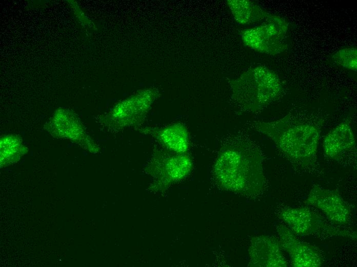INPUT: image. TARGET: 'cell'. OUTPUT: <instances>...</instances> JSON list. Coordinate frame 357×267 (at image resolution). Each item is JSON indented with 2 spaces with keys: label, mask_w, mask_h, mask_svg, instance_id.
I'll return each instance as SVG.
<instances>
[{
  "label": "cell",
  "mask_w": 357,
  "mask_h": 267,
  "mask_svg": "<svg viewBox=\"0 0 357 267\" xmlns=\"http://www.w3.org/2000/svg\"><path fill=\"white\" fill-rule=\"evenodd\" d=\"M323 145L325 154L334 159L354 148L355 137L350 123L344 121L332 128L325 136Z\"/></svg>",
  "instance_id": "30bf717a"
},
{
  "label": "cell",
  "mask_w": 357,
  "mask_h": 267,
  "mask_svg": "<svg viewBox=\"0 0 357 267\" xmlns=\"http://www.w3.org/2000/svg\"><path fill=\"white\" fill-rule=\"evenodd\" d=\"M161 155L159 176L164 185L181 180L190 172L192 161L186 154L170 151Z\"/></svg>",
  "instance_id": "8fae6325"
},
{
  "label": "cell",
  "mask_w": 357,
  "mask_h": 267,
  "mask_svg": "<svg viewBox=\"0 0 357 267\" xmlns=\"http://www.w3.org/2000/svg\"><path fill=\"white\" fill-rule=\"evenodd\" d=\"M333 62L344 68L356 71L357 50L355 47H346L336 52L332 56Z\"/></svg>",
  "instance_id": "4fadbf2b"
},
{
  "label": "cell",
  "mask_w": 357,
  "mask_h": 267,
  "mask_svg": "<svg viewBox=\"0 0 357 267\" xmlns=\"http://www.w3.org/2000/svg\"><path fill=\"white\" fill-rule=\"evenodd\" d=\"M305 203L320 210L334 224L344 225L350 220V208L335 190L314 185L311 189Z\"/></svg>",
  "instance_id": "8992f818"
},
{
  "label": "cell",
  "mask_w": 357,
  "mask_h": 267,
  "mask_svg": "<svg viewBox=\"0 0 357 267\" xmlns=\"http://www.w3.org/2000/svg\"><path fill=\"white\" fill-rule=\"evenodd\" d=\"M251 265L253 266L286 267L287 260L279 240L262 236L251 240L249 248Z\"/></svg>",
  "instance_id": "ba28073f"
},
{
  "label": "cell",
  "mask_w": 357,
  "mask_h": 267,
  "mask_svg": "<svg viewBox=\"0 0 357 267\" xmlns=\"http://www.w3.org/2000/svg\"><path fill=\"white\" fill-rule=\"evenodd\" d=\"M254 126L293 163L306 166L314 161L321 131L318 123L287 115L273 121L255 123Z\"/></svg>",
  "instance_id": "7a4b0ae2"
},
{
  "label": "cell",
  "mask_w": 357,
  "mask_h": 267,
  "mask_svg": "<svg viewBox=\"0 0 357 267\" xmlns=\"http://www.w3.org/2000/svg\"><path fill=\"white\" fill-rule=\"evenodd\" d=\"M227 4L234 18L240 24L249 25L264 21L269 14L250 1L230 0Z\"/></svg>",
  "instance_id": "7c38bea8"
},
{
  "label": "cell",
  "mask_w": 357,
  "mask_h": 267,
  "mask_svg": "<svg viewBox=\"0 0 357 267\" xmlns=\"http://www.w3.org/2000/svg\"><path fill=\"white\" fill-rule=\"evenodd\" d=\"M231 100L240 110L256 113L275 101L283 91L278 75L264 66L250 68L229 82Z\"/></svg>",
  "instance_id": "3957f363"
},
{
  "label": "cell",
  "mask_w": 357,
  "mask_h": 267,
  "mask_svg": "<svg viewBox=\"0 0 357 267\" xmlns=\"http://www.w3.org/2000/svg\"><path fill=\"white\" fill-rule=\"evenodd\" d=\"M288 29V24L285 20L269 14L261 25L242 30L240 35L248 47L257 52L274 55L287 49L285 36Z\"/></svg>",
  "instance_id": "277c9868"
},
{
  "label": "cell",
  "mask_w": 357,
  "mask_h": 267,
  "mask_svg": "<svg viewBox=\"0 0 357 267\" xmlns=\"http://www.w3.org/2000/svg\"><path fill=\"white\" fill-rule=\"evenodd\" d=\"M147 131L166 150L177 154H186L190 146L189 134L182 123L160 128H142Z\"/></svg>",
  "instance_id": "9c48e42d"
},
{
  "label": "cell",
  "mask_w": 357,
  "mask_h": 267,
  "mask_svg": "<svg viewBox=\"0 0 357 267\" xmlns=\"http://www.w3.org/2000/svg\"><path fill=\"white\" fill-rule=\"evenodd\" d=\"M280 217L295 234L301 236L327 234L346 236L343 232L325 222L318 215L305 207H290L281 212Z\"/></svg>",
  "instance_id": "5b68a950"
},
{
  "label": "cell",
  "mask_w": 357,
  "mask_h": 267,
  "mask_svg": "<svg viewBox=\"0 0 357 267\" xmlns=\"http://www.w3.org/2000/svg\"><path fill=\"white\" fill-rule=\"evenodd\" d=\"M277 233L281 245L289 255L294 267H319L323 260L313 246L300 239L287 226L280 225Z\"/></svg>",
  "instance_id": "52a82bcc"
},
{
  "label": "cell",
  "mask_w": 357,
  "mask_h": 267,
  "mask_svg": "<svg viewBox=\"0 0 357 267\" xmlns=\"http://www.w3.org/2000/svg\"><path fill=\"white\" fill-rule=\"evenodd\" d=\"M216 182L226 189L247 195L264 187L261 151L251 140L234 137L221 147L213 168Z\"/></svg>",
  "instance_id": "6da1fadb"
}]
</instances>
